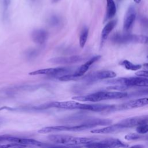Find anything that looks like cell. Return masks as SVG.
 <instances>
[{"mask_svg": "<svg viewBox=\"0 0 148 148\" xmlns=\"http://www.w3.org/2000/svg\"><path fill=\"white\" fill-rule=\"evenodd\" d=\"M128 93L124 91H98L85 95L73 97L76 101L83 102H99L104 100L117 99L127 97Z\"/></svg>", "mask_w": 148, "mask_h": 148, "instance_id": "1", "label": "cell"}, {"mask_svg": "<svg viewBox=\"0 0 148 148\" xmlns=\"http://www.w3.org/2000/svg\"><path fill=\"white\" fill-rule=\"evenodd\" d=\"M50 141L56 144L65 145H87L98 140L97 139L86 137H75L65 135H50L48 136Z\"/></svg>", "mask_w": 148, "mask_h": 148, "instance_id": "2", "label": "cell"}, {"mask_svg": "<svg viewBox=\"0 0 148 148\" xmlns=\"http://www.w3.org/2000/svg\"><path fill=\"white\" fill-rule=\"evenodd\" d=\"M106 84L111 85L121 84L128 87L136 86L148 87V77L139 76L128 77H119L110 79L105 82Z\"/></svg>", "mask_w": 148, "mask_h": 148, "instance_id": "3", "label": "cell"}, {"mask_svg": "<svg viewBox=\"0 0 148 148\" xmlns=\"http://www.w3.org/2000/svg\"><path fill=\"white\" fill-rule=\"evenodd\" d=\"M101 56L99 55L95 56L84 62L83 65L80 66L73 73H70L66 75H62L59 77V80L61 81H70V80H74L76 79H79L81 76H83L90 68V66L95 62L98 61Z\"/></svg>", "mask_w": 148, "mask_h": 148, "instance_id": "4", "label": "cell"}, {"mask_svg": "<svg viewBox=\"0 0 148 148\" xmlns=\"http://www.w3.org/2000/svg\"><path fill=\"white\" fill-rule=\"evenodd\" d=\"M112 41L119 45L129 43H148V36L131 34H116L112 36Z\"/></svg>", "mask_w": 148, "mask_h": 148, "instance_id": "5", "label": "cell"}, {"mask_svg": "<svg viewBox=\"0 0 148 148\" xmlns=\"http://www.w3.org/2000/svg\"><path fill=\"white\" fill-rule=\"evenodd\" d=\"M146 105H148V97L136 98L121 104L112 105L108 112L135 109Z\"/></svg>", "mask_w": 148, "mask_h": 148, "instance_id": "6", "label": "cell"}, {"mask_svg": "<svg viewBox=\"0 0 148 148\" xmlns=\"http://www.w3.org/2000/svg\"><path fill=\"white\" fill-rule=\"evenodd\" d=\"M88 147H126L129 146L117 138H108L102 140H96L85 145Z\"/></svg>", "mask_w": 148, "mask_h": 148, "instance_id": "7", "label": "cell"}, {"mask_svg": "<svg viewBox=\"0 0 148 148\" xmlns=\"http://www.w3.org/2000/svg\"><path fill=\"white\" fill-rule=\"evenodd\" d=\"M71 69L66 67H56L40 69L29 73V75H49L61 76L71 73Z\"/></svg>", "mask_w": 148, "mask_h": 148, "instance_id": "8", "label": "cell"}, {"mask_svg": "<svg viewBox=\"0 0 148 148\" xmlns=\"http://www.w3.org/2000/svg\"><path fill=\"white\" fill-rule=\"evenodd\" d=\"M116 76V73L112 71H99L92 73H90L83 79V80L88 83H92L98 80L106 79H112Z\"/></svg>", "mask_w": 148, "mask_h": 148, "instance_id": "9", "label": "cell"}, {"mask_svg": "<svg viewBox=\"0 0 148 148\" xmlns=\"http://www.w3.org/2000/svg\"><path fill=\"white\" fill-rule=\"evenodd\" d=\"M83 58L79 55H73L68 57H58L50 59L49 61L54 64L68 65L73 64L82 61Z\"/></svg>", "mask_w": 148, "mask_h": 148, "instance_id": "10", "label": "cell"}, {"mask_svg": "<svg viewBox=\"0 0 148 148\" xmlns=\"http://www.w3.org/2000/svg\"><path fill=\"white\" fill-rule=\"evenodd\" d=\"M112 105L102 104V103H83L79 102L77 109L90 110L92 112H107Z\"/></svg>", "mask_w": 148, "mask_h": 148, "instance_id": "11", "label": "cell"}, {"mask_svg": "<svg viewBox=\"0 0 148 148\" xmlns=\"http://www.w3.org/2000/svg\"><path fill=\"white\" fill-rule=\"evenodd\" d=\"M136 18V12L135 8L130 6H129L125 17L123 22V29L125 32H128L132 28L134 21Z\"/></svg>", "mask_w": 148, "mask_h": 148, "instance_id": "12", "label": "cell"}, {"mask_svg": "<svg viewBox=\"0 0 148 148\" xmlns=\"http://www.w3.org/2000/svg\"><path fill=\"white\" fill-rule=\"evenodd\" d=\"M49 34L47 31L43 29H36L32 31L31 38L34 42L38 45L44 44L47 40Z\"/></svg>", "mask_w": 148, "mask_h": 148, "instance_id": "13", "label": "cell"}, {"mask_svg": "<svg viewBox=\"0 0 148 148\" xmlns=\"http://www.w3.org/2000/svg\"><path fill=\"white\" fill-rule=\"evenodd\" d=\"M116 13V6L114 0H106V11L105 21L112 18Z\"/></svg>", "mask_w": 148, "mask_h": 148, "instance_id": "14", "label": "cell"}, {"mask_svg": "<svg viewBox=\"0 0 148 148\" xmlns=\"http://www.w3.org/2000/svg\"><path fill=\"white\" fill-rule=\"evenodd\" d=\"M117 20H113L109 21L103 27L101 32V40L102 42L105 40L112 30L114 29V27L116 25Z\"/></svg>", "mask_w": 148, "mask_h": 148, "instance_id": "15", "label": "cell"}, {"mask_svg": "<svg viewBox=\"0 0 148 148\" xmlns=\"http://www.w3.org/2000/svg\"><path fill=\"white\" fill-rule=\"evenodd\" d=\"M119 64L126 69L130 71H138L142 68V65L134 64L127 60H124L121 61L119 62Z\"/></svg>", "mask_w": 148, "mask_h": 148, "instance_id": "16", "label": "cell"}, {"mask_svg": "<svg viewBox=\"0 0 148 148\" xmlns=\"http://www.w3.org/2000/svg\"><path fill=\"white\" fill-rule=\"evenodd\" d=\"M88 28L86 27H84L80 32L79 36V45L82 48L84 47L86 45L88 36Z\"/></svg>", "mask_w": 148, "mask_h": 148, "instance_id": "17", "label": "cell"}, {"mask_svg": "<svg viewBox=\"0 0 148 148\" xmlns=\"http://www.w3.org/2000/svg\"><path fill=\"white\" fill-rule=\"evenodd\" d=\"M136 131L139 134H146L148 133V124H142L136 126Z\"/></svg>", "mask_w": 148, "mask_h": 148, "instance_id": "18", "label": "cell"}, {"mask_svg": "<svg viewBox=\"0 0 148 148\" xmlns=\"http://www.w3.org/2000/svg\"><path fill=\"white\" fill-rule=\"evenodd\" d=\"M60 21V18L56 16H53L49 19V24L52 26H56L58 25Z\"/></svg>", "mask_w": 148, "mask_h": 148, "instance_id": "19", "label": "cell"}, {"mask_svg": "<svg viewBox=\"0 0 148 148\" xmlns=\"http://www.w3.org/2000/svg\"><path fill=\"white\" fill-rule=\"evenodd\" d=\"M136 75L139 76L148 77V70L147 71H140L135 73Z\"/></svg>", "mask_w": 148, "mask_h": 148, "instance_id": "20", "label": "cell"}, {"mask_svg": "<svg viewBox=\"0 0 148 148\" xmlns=\"http://www.w3.org/2000/svg\"><path fill=\"white\" fill-rule=\"evenodd\" d=\"M1 1L2 2L4 10H6L10 3V0H1Z\"/></svg>", "mask_w": 148, "mask_h": 148, "instance_id": "21", "label": "cell"}, {"mask_svg": "<svg viewBox=\"0 0 148 148\" xmlns=\"http://www.w3.org/2000/svg\"><path fill=\"white\" fill-rule=\"evenodd\" d=\"M145 94H148V89L140 90L138 92H136L133 94V95L138 96V95H145Z\"/></svg>", "mask_w": 148, "mask_h": 148, "instance_id": "22", "label": "cell"}, {"mask_svg": "<svg viewBox=\"0 0 148 148\" xmlns=\"http://www.w3.org/2000/svg\"><path fill=\"white\" fill-rule=\"evenodd\" d=\"M51 1L52 3H56V2H58V1H60V0H51Z\"/></svg>", "mask_w": 148, "mask_h": 148, "instance_id": "23", "label": "cell"}, {"mask_svg": "<svg viewBox=\"0 0 148 148\" xmlns=\"http://www.w3.org/2000/svg\"><path fill=\"white\" fill-rule=\"evenodd\" d=\"M134 1L135 2H136V3H139L140 2L141 0H134Z\"/></svg>", "mask_w": 148, "mask_h": 148, "instance_id": "24", "label": "cell"}, {"mask_svg": "<svg viewBox=\"0 0 148 148\" xmlns=\"http://www.w3.org/2000/svg\"><path fill=\"white\" fill-rule=\"evenodd\" d=\"M143 65H144L145 67H146L147 68H148V63H145V64H143Z\"/></svg>", "mask_w": 148, "mask_h": 148, "instance_id": "25", "label": "cell"}, {"mask_svg": "<svg viewBox=\"0 0 148 148\" xmlns=\"http://www.w3.org/2000/svg\"><path fill=\"white\" fill-rule=\"evenodd\" d=\"M133 147H143V146H140V145H134Z\"/></svg>", "mask_w": 148, "mask_h": 148, "instance_id": "26", "label": "cell"}, {"mask_svg": "<svg viewBox=\"0 0 148 148\" xmlns=\"http://www.w3.org/2000/svg\"><path fill=\"white\" fill-rule=\"evenodd\" d=\"M2 119H0V123H1V121H2Z\"/></svg>", "mask_w": 148, "mask_h": 148, "instance_id": "27", "label": "cell"}, {"mask_svg": "<svg viewBox=\"0 0 148 148\" xmlns=\"http://www.w3.org/2000/svg\"><path fill=\"white\" fill-rule=\"evenodd\" d=\"M118 1H121V0H118Z\"/></svg>", "mask_w": 148, "mask_h": 148, "instance_id": "28", "label": "cell"}]
</instances>
